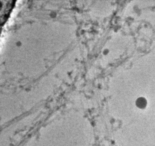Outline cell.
Returning <instances> with one entry per match:
<instances>
[{"label": "cell", "mask_w": 155, "mask_h": 146, "mask_svg": "<svg viewBox=\"0 0 155 146\" xmlns=\"http://www.w3.org/2000/svg\"><path fill=\"white\" fill-rule=\"evenodd\" d=\"M147 104V100L143 97L139 98L136 101V105L140 109H143L145 108Z\"/></svg>", "instance_id": "1"}]
</instances>
